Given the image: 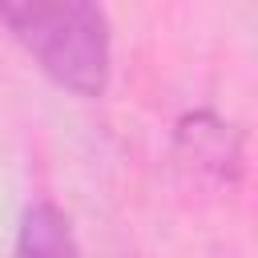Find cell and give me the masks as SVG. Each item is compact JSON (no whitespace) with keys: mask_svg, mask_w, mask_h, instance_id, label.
I'll return each mask as SVG.
<instances>
[{"mask_svg":"<svg viewBox=\"0 0 258 258\" xmlns=\"http://www.w3.org/2000/svg\"><path fill=\"white\" fill-rule=\"evenodd\" d=\"M4 28L69 93L101 97L109 81V16L97 4H0Z\"/></svg>","mask_w":258,"mask_h":258,"instance_id":"6da1fadb","label":"cell"},{"mask_svg":"<svg viewBox=\"0 0 258 258\" xmlns=\"http://www.w3.org/2000/svg\"><path fill=\"white\" fill-rule=\"evenodd\" d=\"M16 258H81L69 218L52 202H32L16 230Z\"/></svg>","mask_w":258,"mask_h":258,"instance_id":"7a4b0ae2","label":"cell"}]
</instances>
